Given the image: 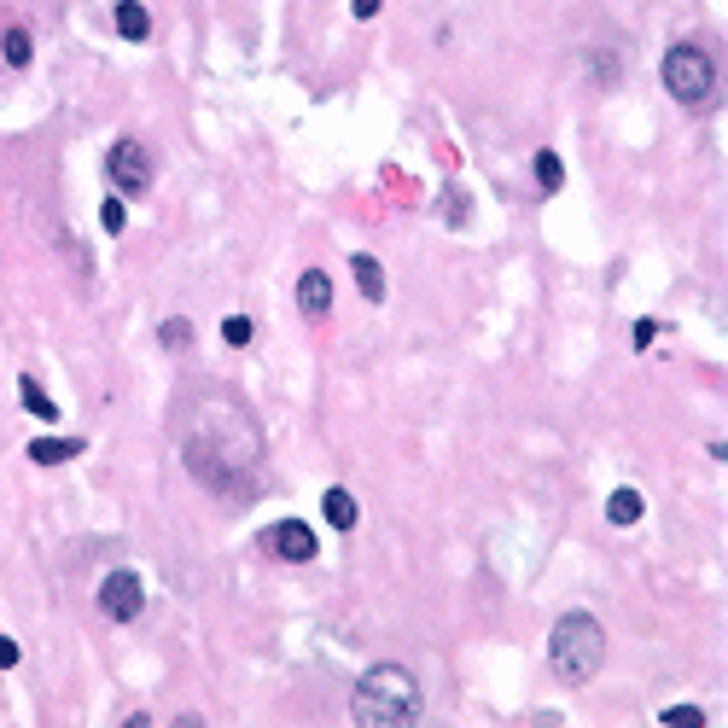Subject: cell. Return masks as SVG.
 Listing matches in <instances>:
<instances>
[{
  "label": "cell",
  "instance_id": "obj_1",
  "mask_svg": "<svg viewBox=\"0 0 728 728\" xmlns=\"http://www.w3.org/2000/svg\"><path fill=\"white\" fill-rule=\"evenodd\" d=\"M350 711L362 728H414L420 723V682L402 664H373L350 694Z\"/></svg>",
  "mask_w": 728,
  "mask_h": 728
},
{
  "label": "cell",
  "instance_id": "obj_2",
  "mask_svg": "<svg viewBox=\"0 0 728 728\" xmlns=\"http://www.w3.org/2000/svg\"><path fill=\"white\" fill-rule=\"evenodd\" d=\"M600 659H606V629H600L595 612H565L554 635H548V664H554V676H560L565 688H583V682H595Z\"/></svg>",
  "mask_w": 728,
  "mask_h": 728
},
{
  "label": "cell",
  "instance_id": "obj_3",
  "mask_svg": "<svg viewBox=\"0 0 728 728\" xmlns=\"http://www.w3.org/2000/svg\"><path fill=\"white\" fill-rule=\"evenodd\" d=\"M659 76H664V88H670V100H682V105H705L711 94H717V59H711L699 41L670 47Z\"/></svg>",
  "mask_w": 728,
  "mask_h": 728
},
{
  "label": "cell",
  "instance_id": "obj_4",
  "mask_svg": "<svg viewBox=\"0 0 728 728\" xmlns=\"http://www.w3.org/2000/svg\"><path fill=\"white\" fill-rule=\"evenodd\" d=\"M105 175H111V187H117V193H146V187H152V158H146V146H140V140H117V146H111V158H105Z\"/></svg>",
  "mask_w": 728,
  "mask_h": 728
},
{
  "label": "cell",
  "instance_id": "obj_5",
  "mask_svg": "<svg viewBox=\"0 0 728 728\" xmlns=\"http://www.w3.org/2000/svg\"><path fill=\"white\" fill-rule=\"evenodd\" d=\"M257 542H263L274 560H286V565H309L315 554H321V548H315V530L303 525V519H280V525H268Z\"/></svg>",
  "mask_w": 728,
  "mask_h": 728
},
{
  "label": "cell",
  "instance_id": "obj_6",
  "mask_svg": "<svg viewBox=\"0 0 728 728\" xmlns=\"http://www.w3.org/2000/svg\"><path fill=\"white\" fill-rule=\"evenodd\" d=\"M94 600H100V612L111 624H129V618H140V606H146V583H140L134 571H111Z\"/></svg>",
  "mask_w": 728,
  "mask_h": 728
},
{
  "label": "cell",
  "instance_id": "obj_7",
  "mask_svg": "<svg viewBox=\"0 0 728 728\" xmlns=\"http://www.w3.org/2000/svg\"><path fill=\"white\" fill-rule=\"evenodd\" d=\"M298 309L303 315H315V321L332 309V274L327 268H303L298 274Z\"/></svg>",
  "mask_w": 728,
  "mask_h": 728
},
{
  "label": "cell",
  "instance_id": "obj_8",
  "mask_svg": "<svg viewBox=\"0 0 728 728\" xmlns=\"http://www.w3.org/2000/svg\"><path fill=\"white\" fill-rule=\"evenodd\" d=\"M82 449H88L82 437H35V443L24 449V455H30L35 466H65V461H76Z\"/></svg>",
  "mask_w": 728,
  "mask_h": 728
},
{
  "label": "cell",
  "instance_id": "obj_9",
  "mask_svg": "<svg viewBox=\"0 0 728 728\" xmlns=\"http://www.w3.org/2000/svg\"><path fill=\"white\" fill-rule=\"evenodd\" d=\"M350 274H356V286H362L367 303H385V268H379V257L356 251V257H350Z\"/></svg>",
  "mask_w": 728,
  "mask_h": 728
},
{
  "label": "cell",
  "instance_id": "obj_10",
  "mask_svg": "<svg viewBox=\"0 0 728 728\" xmlns=\"http://www.w3.org/2000/svg\"><path fill=\"white\" fill-rule=\"evenodd\" d=\"M111 18H117V35H123V41H146V35H152V12H146L140 0H117Z\"/></svg>",
  "mask_w": 728,
  "mask_h": 728
},
{
  "label": "cell",
  "instance_id": "obj_11",
  "mask_svg": "<svg viewBox=\"0 0 728 728\" xmlns=\"http://www.w3.org/2000/svg\"><path fill=\"white\" fill-rule=\"evenodd\" d=\"M321 507H327V525L332 530H356V519H362V507H356V496H350V490H327V496H321Z\"/></svg>",
  "mask_w": 728,
  "mask_h": 728
},
{
  "label": "cell",
  "instance_id": "obj_12",
  "mask_svg": "<svg viewBox=\"0 0 728 728\" xmlns=\"http://www.w3.org/2000/svg\"><path fill=\"white\" fill-rule=\"evenodd\" d=\"M18 397H24V408H30L35 420H47V426L59 420V402L41 391V379H30V373H24V379H18Z\"/></svg>",
  "mask_w": 728,
  "mask_h": 728
},
{
  "label": "cell",
  "instance_id": "obj_13",
  "mask_svg": "<svg viewBox=\"0 0 728 728\" xmlns=\"http://www.w3.org/2000/svg\"><path fill=\"white\" fill-rule=\"evenodd\" d=\"M641 513H647V501H641V490H618V496L606 501V519H612V525H635Z\"/></svg>",
  "mask_w": 728,
  "mask_h": 728
},
{
  "label": "cell",
  "instance_id": "obj_14",
  "mask_svg": "<svg viewBox=\"0 0 728 728\" xmlns=\"http://www.w3.org/2000/svg\"><path fill=\"white\" fill-rule=\"evenodd\" d=\"M536 187L542 193H560L565 187V164H560V152H548V146L536 152Z\"/></svg>",
  "mask_w": 728,
  "mask_h": 728
},
{
  "label": "cell",
  "instance_id": "obj_15",
  "mask_svg": "<svg viewBox=\"0 0 728 728\" xmlns=\"http://www.w3.org/2000/svg\"><path fill=\"white\" fill-rule=\"evenodd\" d=\"M0 59H6V65H18V70H24V65H30V59H35L30 35H24V30H6V35H0Z\"/></svg>",
  "mask_w": 728,
  "mask_h": 728
},
{
  "label": "cell",
  "instance_id": "obj_16",
  "mask_svg": "<svg viewBox=\"0 0 728 728\" xmlns=\"http://www.w3.org/2000/svg\"><path fill=\"white\" fill-rule=\"evenodd\" d=\"M664 728H705L699 705H664Z\"/></svg>",
  "mask_w": 728,
  "mask_h": 728
},
{
  "label": "cell",
  "instance_id": "obj_17",
  "mask_svg": "<svg viewBox=\"0 0 728 728\" xmlns=\"http://www.w3.org/2000/svg\"><path fill=\"white\" fill-rule=\"evenodd\" d=\"M251 332H257V327H251V315H228V321H222V338H228L233 350H239V344H251Z\"/></svg>",
  "mask_w": 728,
  "mask_h": 728
},
{
  "label": "cell",
  "instance_id": "obj_18",
  "mask_svg": "<svg viewBox=\"0 0 728 728\" xmlns=\"http://www.w3.org/2000/svg\"><path fill=\"white\" fill-rule=\"evenodd\" d=\"M164 344H169V350H187V344H193V327H187V315L164 321Z\"/></svg>",
  "mask_w": 728,
  "mask_h": 728
},
{
  "label": "cell",
  "instance_id": "obj_19",
  "mask_svg": "<svg viewBox=\"0 0 728 728\" xmlns=\"http://www.w3.org/2000/svg\"><path fill=\"white\" fill-rule=\"evenodd\" d=\"M123 222H129L123 199H105V204H100V228H105V233H123Z\"/></svg>",
  "mask_w": 728,
  "mask_h": 728
},
{
  "label": "cell",
  "instance_id": "obj_20",
  "mask_svg": "<svg viewBox=\"0 0 728 728\" xmlns=\"http://www.w3.org/2000/svg\"><path fill=\"white\" fill-rule=\"evenodd\" d=\"M443 216H449V228H461V222H466V193H461V187H449V193H443Z\"/></svg>",
  "mask_w": 728,
  "mask_h": 728
},
{
  "label": "cell",
  "instance_id": "obj_21",
  "mask_svg": "<svg viewBox=\"0 0 728 728\" xmlns=\"http://www.w3.org/2000/svg\"><path fill=\"white\" fill-rule=\"evenodd\" d=\"M12 664H18V641H12V635H0V670H12Z\"/></svg>",
  "mask_w": 728,
  "mask_h": 728
},
{
  "label": "cell",
  "instance_id": "obj_22",
  "mask_svg": "<svg viewBox=\"0 0 728 728\" xmlns=\"http://www.w3.org/2000/svg\"><path fill=\"white\" fill-rule=\"evenodd\" d=\"M379 6H385V0H350V12H356V18H379Z\"/></svg>",
  "mask_w": 728,
  "mask_h": 728
},
{
  "label": "cell",
  "instance_id": "obj_23",
  "mask_svg": "<svg viewBox=\"0 0 728 728\" xmlns=\"http://www.w3.org/2000/svg\"><path fill=\"white\" fill-rule=\"evenodd\" d=\"M175 728H204V717H193V711H187V717H175Z\"/></svg>",
  "mask_w": 728,
  "mask_h": 728
},
{
  "label": "cell",
  "instance_id": "obj_24",
  "mask_svg": "<svg viewBox=\"0 0 728 728\" xmlns=\"http://www.w3.org/2000/svg\"><path fill=\"white\" fill-rule=\"evenodd\" d=\"M123 728H152V723H146V717H129V723H123Z\"/></svg>",
  "mask_w": 728,
  "mask_h": 728
}]
</instances>
